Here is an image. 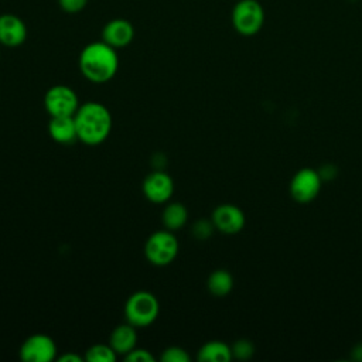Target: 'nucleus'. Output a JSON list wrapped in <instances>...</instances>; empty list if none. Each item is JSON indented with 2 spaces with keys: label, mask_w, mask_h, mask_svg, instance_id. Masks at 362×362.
Wrapping results in <instances>:
<instances>
[{
  "label": "nucleus",
  "mask_w": 362,
  "mask_h": 362,
  "mask_svg": "<svg viewBox=\"0 0 362 362\" xmlns=\"http://www.w3.org/2000/svg\"><path fill=\"white\" fill-rule=\"evenodd\" d=\"M232 358L230 346L222 341H209L197 354V359L201 362H229Z\"/></svg>",
  "instance_id": "nucleus-15"
},
{
  "label": "nucleus",
  "mask_w": 362,
  "mask_h": 362,
  "mask_svg": "<svg viewBox=\"0 0 362 362\" xmlns=\"http://www.w3.org/2000/svg\"><path fill=\"white\" fill-rule=\"evenodd\" d=\"M27 40V25L16 14H0V44L8 48L21 45Z\"/></svg>",
  "instance_id": "nucleus-12"
},
{
  "label": "nucleus",
  "mask_w": 362,
  "mask_h": 362,
  "mask_svg": "<svg viewBox=\"0 0 362 362\" xmlns=\"http://www.w3.org/2000/svg\"><path fill=\"white\" fill-rule=\"evenodd\" d=\"M137 344V332L136 327L132 324H120L115 327V329L110 334L109 338V345L113 348V351L117 355H127L130 351L136 348Z\"/></svg>",
  "instance_id": "nucleus-14"
},
{
  "label": "nucleus",
  "mask_w": 362,
  "mask_h": 362,
  "mask_svg": "<svg viewBox=\"0 0 362 362\" xmlns=\"http://www.w3.org/2000/svg\"><path fill=\"white\" fill-rule=\"evenodd\" d=\"M134 38V27L126 18H112L102 28V41L119 49L127 47Z\"/></svg>",
  "instance_id": "nucleus-11"
},
{
  "label": "nucleus",
  "mask_w": 362,
  "mask_h": 362,
  "mask_svg": "<svg viewBox=\"0 0 362 362\" xmlns=\"http://www.w3.org/2000/svg\"><path fill=\"white\" fill-rule=\"evenodd\" d=\"M83 358L88 362H115L117 354L109 344H95L88 348Z\"/></svg>",
  "instance_id": "nucleus-18"
},
{
  "label": "nucleus",
  "mask_w": 362,
  "mask_h": 362,
  "mask_svg": "<svg viewBox=\"0 0 362 362\" xmlns=\"http://www.w3.org/2000/svg\"><path fill=\"white\" fill-rule=\"evenodd\" d=\"M211 221H212L215 229H218L226 235H233V233L240 232L246 222L243 211L233 204L218 205L212 212Z\"/></svg>",
  "instance_id": "nucleus-10"
},
{
  "label": "nucleus",
  "mask_w": 362,
  "mask_h": 362,
  "mask_svg": "<svg viewBox=\"0 0 362 362\" xmlns=\"http://www.w3.org/2000/svg\"><path fill=\"white\" fill-rule=\"evenodd\" d=\"M78 140L96 146L103 143L112 130V115L109 109L99 102H86L79 105L74 115Z\"/></svg>",
  "instance_id": "nucleus-2"
},
{
  "label": "nucleus",
  "mask_w": 362,
  "mask_h": 362,
  "mask_svg": "<svg viewBox=\"0 0 362 362\" xmlns=\"http://www.w3.org/2000/svg\"><path fill=\"white\" fill-rule=\"evenodd\" d=\"M85 358L76 355V354H72V352H65L64 355H61L58 358L59 362H82Z\"/></svg>",
  "instance_id": "nucleus-25"
},
{
  "label": "nucleus",
  "mask_w": 362,
  "mask_h": 362,
  "mask_svg": "<svg viewBox=\"0 0 362 362\" xmlns=\"http://www.w3.org/2000/svg\"><path fill=\"white\" fill-rule=\"evenodd\" d=\"M141 189L144 197L153 204H164L167 202L174 192L173 178L164 171H153L150 173L143 184Z\"/></svg>",
  "instance_id": "nucleus-9"
},
{
  "label": "nucleus",
  "mask_w": 362,
  "mask_h": 362,
  "mask_svg": "<svg viewBox=\"0 0 362 362\" xmlns=\"http://www.w3.org/2000/svg\"><path fill=\"white\" fill-rule=\"evenodd\" d=\"M318 171V174H320V177H321V180H322V182L324 181H331V180H334L335 177H337V174H338V168L334 165V164H324L320 170H317Z\"/></svg>",
  "instance_id": "nucleus-24"
},
{
  "label": "nucleus",
  "mask_w": 362,
  "mask_h": 362,
  "mask_svg": "<svg viewBox=\"0 0 362 362\" xmlns=\"http://www.w3.org/2000/svg\"><path fill=\"white\" fill-rule=\"evenodd\" d=\"M81 74L93 83L109 82L119 69L117 49L105 41H93L85 45L78 59Z\"/></svg>",
  "instance_id": "nucleus-1"
},
{
  "label": "nucleus",
  "mask_w": 362,
  "mask_h": 362,
  "mask_svg": "<svg viewBox=\"0 0 362 362\" xmlns=\"http://www.w3.org/2000/svg\"><path fill=\"white\" fill-rule=\"evenodd\" d=\"M351 355H352V358H354L355 361H362V344L355 345V346L352 348Z\"/></svg>",
  "instance_id": "nucleus-26"
},
{
  "label": "nucleus",
  "mask_w": 362,
  "mask_h": 362,
  "mask_svg": "<svg viewBox=\"0 0 362 362\" xmlns=\"http://www.w3.org/2000/svg\"><path fill=\"white\" fill-rule=\"evenodd\" d=\"M206 287L212 296L225 297L233 288V277L225 269L214 270L206 280Z\"/></svg>",
  "instance_id": "nucleus-17"
},
{
  "label": "nucleus",
  "mask_w": 362,
  "mask_h": 362,
  "mask_svg": "<svg viewBox=\"0 0 362 362\" xmlns=\"http://www.w3.org/2000/svg\"><path fill=\"white\" fill-rule=\"evenodd\" d=\"M160 305L157 297L150 291H136L130 294L124 304L126 322L136 328H143L153 324L158 315Z\"/></svg>",
  "instance_id": "nucleus-3"
},
{
  "label": "nucleus",
  "mask_w": 362,
  "mask_h": 362,
  "mask_svg": "<svg viewBox=\"0 0 362 362\" xmlns=\"http://www.w3.org/2000/svg\"><path fill=\"white\" fill-rule=\"evenodd\" d=\"M215 226L212 223V221H206V219H201L198 222L194 223L192 226V235L197 238V239H201V240H205L208 239L212 232H214Z\"/></svg>",
  "instance_id": "nucleus-21"
},
{
  "label": "nucleus",
  "mask_w": 362,
  "mask_h": 362,
  "mask_svg": "<svg viewBox=\"0 0 362 362\" xmlns=\"http://www.w3.org/2000/svg\"><path fill=\"white\" fill-rule=\"evenodd\" d=\"M44 107L49 117L74 116L79 107L78 95L66 85H54L44 95Z\"/></svg>",
  "instance_id": "nucleus-6"
},
{
  "label": "nucleus",
  "mask_w": 362,
  "mask_h": 362,
  "mask_svg": "<svg viewBox=\"0 0 362 362\" xmlns=\"http://www.w3.org/2000/svg\"><path fill=\"white\" fill-rule=\"evenodd\" d=\"M322 180L317 170L313 168H301L298 170L290 182V194L291 197L301 204L313 201L320 189Z\"/></svg>",
  "instance_id": "nucleus-8"
},
{
  "label": "nucleus",
  "mask_w": 362,
  "mask_h": 362,
  "mask_svg": "<svg viewBox=\"0 0 362 362\" xmlns=\"http://www.w3.org/2000/svg\"><path fill=\"white\" fill-rule=\"evenodd\" d=\"M188 352L181 346H168L163 351L160 361L163 362H189Z\"/></svg>",
  "instance_id": "nucleus-19"
},
{
  "label": "nucleus",
  "mask_w": 362,
  "mask_h": 362,
  "mask_svg": "<svg viewBox=\"0 0 362 362\" xmlns=\"http://www.w3.org/2000/svg\"><path fill=\"white\" fill-rule=\"evenodd\" d=\"M232 356L238 359H249L255 354V346L249 339H238L232 346Z\"/></svg>",
  "instance_id": "nucleus-20"
},
{
  "label": "nucleus",
  "mask_w": 362,
  "mask_h": 362,
  "mask_svg": "<svg viewBox=\"0 0 362 362\" xmlns=\"http://www.w3.org/2000/svg\"><path fill=\"white\" fill-rule=\"evenodd\" d=\"M88 4V0H58V6L62 11L68 14H75L82 11Z\"/></svg>",
  "instance_id": "nucleus-23"
},
{
  "label": "nucleus",
  "mask_w": 362,
  "mask_h": 362,
  "mask_svg": "<svg viewBox=\"0 0 362 362\" xmlns=\"http://www.w3.org/2000/svg\"><path fill=\"white\" fill-rule=\"evenodd\" d=\"M24 362H51L57 358V345L45 334H34L24 339L18 351Z\"/></svg>",
  "instance_id": "nucleus-7"
},
{
  "label": "nucleus",
  "mask_w": 362,
  "mask_h": 362,
  "mask_svg": "<svg viewBox=\"0 0 362 362\" xmlns=\"http://www.w3.org/2000/svg\"><path fill=\"white\" fill-rule=\"evenodd\" d=\"M180 250V243L174 233L168 229L156 230L144 245L146 259L154 266H167L175 260Z\"/></svg>",
  "instance_id": "nucleus-5"
},
{
  "label": "nucleus",
  "mask_w": 362,
  "mask_h": 362,
  "mask_svg": "<svg viewBox=\"0 0 362 362\" xmlns=\"http://www.w3.org/2000/svg\"><path fill=\"white\" fill-rule=\"evenodd\" d=\"M51 139L61 144H69L78 140L74 116H52L48 122Z\"/></svg>",
  "instance_id": "nucleus-13"
},
{
  "label": "nucleus",
  "mask_w": 362,
  "mask_h": 362,
  "mask_svg": "<svg viewBox=\"0 0 362 362\" xmlns=\"http://www.w3.org/2000/svg\"><path fill=\"white\" fill-rule=\"evenodd\" d=\"M230 21L236 33L252 37L257 34L264 24V8L257 0H239L232 8Z\"/></svg>",
  "instance_id": "nucleus-4"
},
{
  "label": "nucleus",
  "mask_w": 362,
  "mask_h": 362,
  "mask_svg": "<svg viewBox=\"0 0 362 362\" xmlns=\"http://www.w3.org/2000/svg\"><path fill=\"white\" fill-rule=\"evenodd\" d=\"M126 362H154L153 354L144 348H134L127 355H124Z\"/></svg>",
  "instance_id": "nucleus-22"
},
{
  "label": "nucleus",
  "mask_w": 362,
  "mask_h": 362,
  "mask_svg": "<svg viewBox=\"0 0 362 362\" xmlns=\"http://www.w3.org/2000/svg\"><path fill=\"white\" fill-rule=\"evenodd\" d=\"M188 221V209L181 202H171L167 204L163 214H161V222L165 226V229L174 232L181 229Z\"/></svg>",
  "instance_id": "nucleus-16"
}]
</instances>
